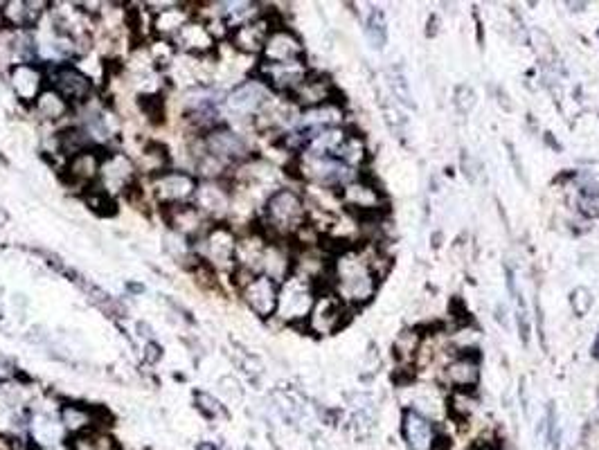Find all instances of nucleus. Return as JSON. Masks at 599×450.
Here are the masks:
<instances>
[{
	"label": "nucleus",
	"mask_w": 599,
	"mask_h": 450,
	"mask_svg": "<svg viewBox=\"0 0 599 450\" xmlns=\"http://www.w3.org/2000/svg\"><path fill=\"white\" fill-rule=\"evenodd\" d=\"M241 297L250 311H253L257 318H271L277 311V295H280V284L275 279L266 277V275H253L248 282L239 288Z\"/></svg>",
	"instance_id": "f8f14e48"
},
{
	"label": "nucleus",
	"mask_w": 599,
	"mask_h": 450,
	"mask_svg": "<svg viewBox=\"0 0 599 450\" xmlns=\"http://www.w3.org/2000/svg\"><path fill=\"white\" fill-rule=\"evenodd\" d=\"M194 18V9H187V5L172 3L165 9L151 14V30L158 34V39L172 41L174 36L183 30L185 23H190Z\"/></svg>",
	"instance_id": "393cba45"
},
{
	"label": "nucleus",
	"mask_w": 599,
	"mask_h": 450,
	"mask_svg": "<svg viewBox=\"0 0 599 450\" xmlns=\"http://www.w3.org/2000/svg\"><path fill=\"white\" fill-rule=\"evenodd\" d=\"M332 93H334L332 81L323 75H311L309 72L307 79L293 90L291 97H293V104L305 106V111H307V108H316V106H323L327 102H334Z\"/></svg>",
	"instance_id": "a878e982"
},
{
	"label": "nucleus",
	"mask_w": 599,
	"mask_h": 450,
	"mask_svg": "<svg viewBox=\"0 0 599 450\" xmlns=\"http://www.w3.org/2000/svg\"><path fill=\"white\" fill-rule=\"evenodd\" d=\"M138 108L151 124H163L165 122V97H163V93L140 95L138 97Z\"/></svg>",
	"instance_id": "7c9ffc66"
},
{
	"label": "nucleus",
	"mask_w": 599,
	"mask_h": 450,
	"mask_svg": "<svg viewBox=\"0 0 599 450\" xmlns=\"http://www.w3.org/2000/svg\"><path fill=\"white\" fill-rule=\"evenodd\" d=\"M271 30H273L271 18L262 14L259 18H255V21H250L230 32V48L239 54H244V57L262 54L264 43L268 39V34H271Z\"/></svg>",
	"instance_id": "412c9836"
},
{
	"label": "nucleus",
	"mask_w": 599,
	"mask_h": 450,
	"mask_svg": "<svg viewBox=\"0 0 599 450\" xmlns=\"http://www.w3.org/2000/svg\"><path fill=\"white\" fill-rule=\"evenodd\" d=\"M305 54V45L298 39V34L289 27L277 25L268 34L264 43L262 59L264 63H286V61H300Z\"/></svg>",
	"instance_id": "6ab92c4d"
},
{
	"label": "nucleus",
	"mask_w": 599,
	"mask_h": 450,
	"mask_svg": "<svg viewBox=\"0 0 599 450\" xmlns=\"http://www.w3.org/2000/svg\"><path fill=\"white\" fill-rule=\"evenodd\" d=\"M5 221H7V214L3 210H0V223H5Z\"/></svg>",
	"instance_id": "c9c22d12"
},
{
	"label": "nucleus",
	"mask_w": 599,
	"mask_h": 450,
	"mask_svg": "<svg viewBox=\"0 0 599 450\" xmlns=\"http://www.w3.org/2000/svg\"><path fill=\"white\" fill-rule=\"evenodd\" d=\"M196 187H199V178L185 169H167L151 178V192L160 207L192 203Z\"/></svg>",
	"instance_id": "6e6552de"
},
{
	"label": "nucleus",
	"mask_w": 599,
	"mask_h": 450,
	"mask_svg": "<svg viewBox=\"0 0 599 450\" xmlns=\"http://www.w3.org/2000/svg\"><path fill=\"white\" fill-rule=\"evenodd\" d=\"M163 356V349H160L158 345H154V342H151V345H147V354H145V360L147 363H156V360Z\"/></svg>",
	"instance_id": "473e14b6"
},
{
	"label": "nucleus",
	"mask_w": 599,
	"mask_h": 450,
	"mask_svg": "<svg viewBox=\"0 0 599 450\" xmlns=\"http://www.w3.org/2000/svg\"><path fill=\"white\" fill-rule=\"evenodd\" d=\"M46 75L50 88H55L59 95H64L73 104V108L93 97V79L82 68L73 66V63H52V68L46 70Z\"/></svg>",
	"instance_id": "1a4fd4ad"
},
{
	"label": "nucleus",
	"mask_w": 599,
	"mask_h": 450,
	"mask_svg": "<svg viewBox=\"0 0 599 450\" xmlns=\"http://www.w3.org/2000/svg\"><path fill=\"white\" fill-rule=\"evenodd\" d=\"M10 84L14 95L21 99L23 104H34L37 97L46 90L48 86V75L46 68L41 63L34 61H23V63H14L10 70Z\"/></svg>",
	"instance_id": "2eb2a0df"
},
{
	"label": "nucleus",
	"mask_w": 599,
	"mask_h": 450,
	"mask_svg": "<svg viewBox=\"0 0 599 450\" xmlns=\"http://www.w3.org/2000/svg\"><path fill=\"white\" fill-rule=\"evenodd\" d=\"M307 225V203L298 192L280 187L264 201V228L275 239L300 234Z\"/></svg>",
	"instance_id": "f03ea898"
},
{
	"label": "nucleus",
	"mask_w": 599,
	"mask_h": 450,
	"mask_svg": "<svg viewBox=\"0 0 599 450\" xmlns=\"http://www.w3.org/2000/svg\"><path fill=\"white\" fill-rule=\"evenodd\" d=\"M347 322V304L338 300L334 293H320L309 313V329L318 336L336 333Z\"/></svg>",
	"instance_id": "ddd939ff"
},
{
	"label": "nucleus",
	"mask_w": 599,
	"mask_h": 450,
	"mask_svg": "<svg viewBox=\"0 0 599 450\" xmlns=\"http://www.w3.org/2000/svg\"><path fill=\"white\" fill-rule=\"evenodd\" d=\"M446 378L458 387V390H469L478 383V365L469 356H458L446 367Z\"/></svg>",
	"instance_id": "c85d7f7f"
},
{
	"label": "nucleus",
	"mask_w": 599,
	"mask_h": 450,
	"mask_svg": "<svg viewBox=\"0 0 599 450\" xmlns=\"http://www.w3.org/2000/svg\"><path fill=\"white\" fill-rule=\"evenodd\" d=\"M165 250L178 261V264H192V261L196 259L194 241H190L187 237H183V234L172 232V230L165 234Z\"/></svg>",
	"instance_id": "c756f323"
},
{
	"label": "nucleus",
	"mask_w": 599,
	"mask_h": 450,
	"mask_svg": "<svg viewBox=\"0 0 599 450\" xmlns=\"http://www.w3.org/2000/svg\"><path fill=\"white\" fill-rule=\"evenodd\" d=\"M194 403L208 419H221L226 417V408H223L219 399H214L210 392H194Z\"/></svg>",
	"instance_id": "2f4dec72"
},
{
	"label": "nucleus",
	"mask_w": 599,
	"mask_h": 450,
	"mask_svg": "<svg viewBox=\"0 0 599 450\" xmlns=\"http://www.w3.org/2000/svg\"><path fill=\"white\" fill-rule=\"evenodd\" d=\"M138 165L129 158L127 153L122 151H113V153H104L102 167H100V178H97V187L106 192L109 196H120V194H129L133 187L138 185Z\"/></svg>",
	"instance_id": "423d86ee"
},
{
	"label": "nucleus",
	"mask_w": 599,
	"mask_h": 450,
	"mask_svg": "<svg viewBox=\"0 0 599 450\" xmlns=\"http://www.w3.org/2000/svg\"><path fill=\"white\" fill-rule=\"evenodd\" d=\"M196 151L208 153V156L223 162L228 169L239 167L241 162H246L250 158V149H248V142L244 140V135L232 131L226 124H217L212 126L210 131L196 135V144L190 149V153Z\"/></svg>",
	"instance_id": "7ed1b4c3"
},
{
	"label": "nucleus",
	"mask_w": 599,
	"mask_h": 450,
	"mask_svg": "<svg viewBox=\"0 0 599 450\" xmlns=\"http://www.w3.org/2000/svg\"><path fill=\"white\" fill-rule=\"evenodd\" d=\"M343 205L350 212H359V214H374L383 207V196L374 185H370L368 180L363 178H354L343 187Z\"/></svg>",
	"instance_id": "5701e85b"
},
{
	"label": "nucleus",
	"mask_w": 599,
	"mask_h": 450,
	"mask_svg": "<svg viewBox=\"0 0 599 450\" xmlns=\"http://www.w3.org/2000/svg\"><path fill=\"white\" fill-rule=\"evenodd\" d=\"M30 441L34 448H52L66 444V430L61 426L59 417H52L48 412H37L28 423Z\"/></svg>",
	"instance_id": "b1692460"
},
{
	"label": "nucleus",
	"mask_w": 599,
	"mask_h": 450,
	"mask_svg": "<svg viewBox=\"0 0 599 450\" xmlns=\"http://www.w3.org/2000/svg\"><path fill=\"white\" fill-rule=\"evenodd\" d=\"M32 111L37 113V117L46 122H59L73 113V104L68 102L64 95H59L55 88H46L43 93L37 97V102L32 104Z\"/></svg>",
	"instance_id": "bb28decb"
},
{
	"label": "nucleus",
	"mask_w": 599,
	"mask_h": 450,
	"mask_svg": "<svg viewBox=\"0 0 599 450\" xmlns=\"http://www.w3.org/2000/svg\"><path fill=\"white\" fill-rule=\"evenodd\" d=\"M268 99H271V90H268L262 79H246L226 95L223 108L235 120H255Z\"/></svg>",
	"instance_id": "0eeeda50"
},
{
	"label": "nucleus",
	"mask_w": 599,
	"mask_h": 450,
	"mask_svg": "<svg viewBox=\"0 0 599 450\" xmlns=\"http://www.w3.org/2000/svg\"><path fill=\"white\" fill-rule=\"evenodd\" d=\"M334 295L345 304H363L377 291V268L365 250L347 248L332 261Z\"/></svg>",
	"instance_id": "f257e3e1"
},
{
	"label": "nucleus",
	"mask_w": 599,
	"mask_h": 450,
	"mask_svg": "<svg viewBox=\"0 0 599 450\" xmlns=\"http://www.w3.org/2000/svg\"><path fill=\"white\" fill-rule=\"evenodd\" d=\"M34 450H70V444H61V446H52V448H34Z\"/></svg>",
	"instance_id": "72a5a7b5"
},
{
	"label": "nucleus",
	"mask_w": 599,
	"mask_h": 450,
	"mask_svg": "<svg viewBox=\"0 0 599 450\" xmlns=\"http://www.w3.org/2000/svg\"><path fill=\"white\" fill-rule=\"evenodd\" d=\"M50 7L52 5L43 3V0H37V3H32V0H10V3H3V7H0V21L14 32H25L39 25L41 18L50 12Z\"/></svg>",
	"instance_id": "a211bd4d"
},
{
	"label": "nucleus",
	"mask_w": 599,
	"mask_h": 450,
	"mask_svg": "<svg viewBox=\"0 0 599 450\" xmlns=\"http://www.w3.org/2000/svg\"><path fill=\"white\" fill-rule=\"evenodd\" d=\"M174 48L176 52H183L187 57H210L217 50V36L212 34L210 25L201 21V18H192L190 23H185V27L178 32L174 39Z\"/></svg>",
	"instance_id": "4468645a"
},
{
	"label": "nucleus",
	"mask_w": 599,
	"mask_h": 450,
	"mask_svg": "<svg viewBox=\"0 0 599 450\" xmlns=\"http://www.w3.org/2000/svg\"><path fill=\"white\" fill-rule=\"evenodd\" d=\"M401 432H404V439L410 450H437V444H440L435 423L419 410L404 412Z\"/></svg>",
	"instance_id": "aec40b11"
},
{
	"label": "nucleus",
	"mask_w": 599,
	"mask_h": 450,
	"mask_svg": "<svg viewBox=\"0 0 599 450\" xmlns=\"http://www.w3.org/2000/svg\"><path fill=\"white\" fill-rule=\"evenodd\" d=\"M140 167L138 171L142 169V174H149L151 178L163 174V171L172 169L169 167V151L165 144L160 142H149L142 147V153H140Z\"/></svg>",
	"instance_id": "cd10ccee"
},
{
	"label": "nucleus",
	"mask_w": 599,
	"mask_h": 450,
	"mask_svg": "<svg viewBox=\"0 0 599 450\" xmlns=\"http://www.w3.org/2000/svg\"><path fill=\"white\" fill-rule=\"evenodd\" d=\"M163 210V219L169 225V230L183 234L190 241L201 239L205 230L210 228V221L196 210L194 203H181V205H169V207H160Z\"/></svg>",
	"instance_id": "f3484780"
},
{
	"label": "nucleus",
	"mask_w": 599,
	"mask_h": 450,
	"mask_svg": "<svg viewBox=\"0 0 599 450\" xmlns=\"http://www.w3.org/2000/svg\"><path fill=\"white\" fill-rule=\"evenodd\" d=\"M314 279L293 273L280 284V295H277V311L275 315L284 322H302L309 320V313L316 302Z\"/></svg>",
	"instance_id": "20e7f679"
},
{
	"label": "nucleus",
	"mask_w": 599,
	"mask_h": 450,
	"mask_svg": "<svg viewBox=\"0 0 599 450\" xmlns=\"http://www.w3.org/2000/svg\"><path fill=\"white\" fill-rule=\"evenodd\" d=\"M593 356H595V358H599V336H597V340H595V347H593Z\"/></svg>",
	"instance_id": "f704fd0d"
},
{
	"label": "nucleus",
	"mask_w": 599,
	"mask_h": 450,
	"mask_svg": "<svg viewBox=\"0 0 599 450\" xmlns=\"http://www.w3.org/2000/svg\"><path fill=\"white\" fill-rule=\"evenodd\" d=\"M309 70L305 61H286V63H264L259 66V79L264 81L268 90H277V93L293 95V90L298 88L302 81L307 79Z\"/></svg>",
	"instance_id": "dca6fc26"
},
{
	"label": "nucleus",
	"mask_w": 599,
	"mask_h": 450,
	"mask_svg": "<svg viewBox=\"0 0 599 450\" xmlns=\"http://www.w3.org/2000/svg\"><path fill=\"white\" fill-rule=\"evenodd\" d=\"M102 160L104 153L100 147H88L75 153V156H70L64 167L66 185L73 189H82V192L91 189L97 183V178H100Z\"/></svg>",
	"instance_id": "9b49d317"
},
{
	"label": "nucleus",
	"mask_w": 599,
	"mask_h": 450,
	"mask_svg": "<svg viewBox=\"0 0 599 450\" xmlns=\"http://www.w3.org/2000/svg\"><path fill=\"white\" fill-rule=\"evenodd\" d=\"M237 234L228 223H212L201 239L194 241V255L214 270H235Z\"/></svg>",
	"instance_id": "39448f33"
},
{
	"label": "nucleus",
	"mask_w": 599,
	"mask_h": 450,
	"mask_svg": "<svg viewBox=\"0 0 599 450\" xmlns=\"http://www.w3.org/2000/svg\"><path fill=\"white\" fill-rule=\"evenodd\" d=\"M476 450H494V448H476Z\"/></svg>",
	"instance_id": "e433bc0d"
},
{
	"label": "nucleus",
	"mask_w": 599,
	"mask_h": 450,
	"mask_svg": "<svg viewBox=\"0 0 599 450\" xmlns=\"http://www.w3.org/2000/svg\"><path fill=\"white\" fill-rule=\"evenodd\" d=\"M59 421L64 426L68 437H82L93 430H104L100 426V412L88 408L84 403H64L59 410Z\"/></svg>",
	"instance_id": "4be33fe9"
},
{
	"label": "nucleus",
	"mask_w": 599,
	"mask_h": 450,
	"mask_svg": "<svg viewBox=\"0 0 599 450\" xmlns=\"http://www.w3.org/2000/svg\"><path fill=\"white\" fill-rule=\"evenodd\" d=\"M192 203L210 223H221L230 214L232 185L223 180H199Z\"/></svg>",
	"instance_id": "9d476101"
}]
</instances>
